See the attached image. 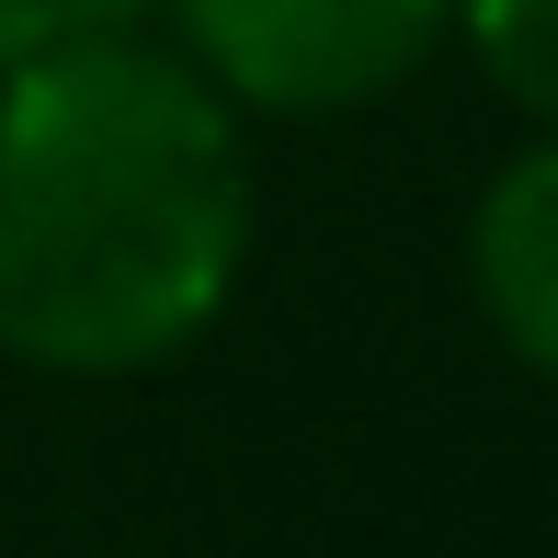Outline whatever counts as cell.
<instances>
[{
	"mask_svg": "<svg viewBox=\"0 0 558 558\" xmlns=\"http://www.w3.org/2000/svg\"><path fill=\"white\" fill-rule=\"evenodd\" d=\"M251 274L240 114L148 35L0 69V353L35 376H148Z\"/></svg>",
	"mask_w": 558,
	"mask_h": 558,
	"instance_id": "obj_1",
	"label": "cell"
},
{
	"mask_svg": "<svg viewBox=\"0 0 558 558\" xmlns=\"http://www.w3.org/2000/svg\"><path fill=\"white\" fill-rule=\"evenodd\" d=\"M171 58L228 114L331 125L388 92H411L456 35V0H160Z\"/></svg>",
	"mask_w": 558,
	"mask_h": 558,
	"instance_id": "obj_2",
	"label": "cell"
},
{
	"mask_svg": "<svg viewBox=\"0 0 558 558\" xmlns=\"http://www.w3.org/2000/svg\"><path fill=\"white\" fill-rule=\"evenodd\" d=\"M468 296L490 319V342L536 388H558V125H536L478 183V206H468Z\"/></svg>",
	"mask_w": 558,
	"mask_h": 558,
	"instance_id": "obj_3",
	"label": "cell"
},
{
	"mask_svg": "<svg viewBox=\"0 0 558 558\" xmlns=\"http://www.w3.org/2000/svg\"><path fill=\"white\" fill-rule=\"evenodd\" d=\"M456 35L513 114L558 125V0H456Z\"/></svg>",
	"mask_w": 558,
	"mask_h": 558,
	"instance_id": "obj_4",
	"label": "cell"
},
{
	"mask_svg": "<svg viewBox=\"0 0 558 558\" xmlns=\"http://www.w3.org/2000/svg\"><path fill=\"white\" fill-rule=\"evenodd\" d=\"M148 0H0V69L46 58V46H81V35H137Z\"/></svg>",
	"mask_w": 558,
	"mask_h": 558,
	"instance_id": "obj_5",
	"label": "cell"
}]
</instances>
